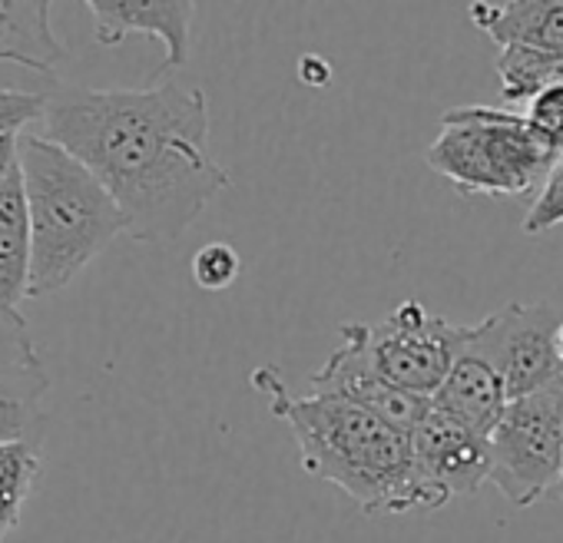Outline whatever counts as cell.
I'll return each instance as SVG.
<instances>
[{
    "label": "cell",
    "instance_id": "6da1fadb",
    "mask_svg": "<svg viewBox=\"0 0 563 543\" xmlns=\"http://www.w3.org/2000/svg\"><path fill=\"white\" fill-rule=\"evenodd\" d=\"M44 126L103 182L136 242L179 239L232 182L209 153V100L199 87H57Z\"/></svg>",
    "mask_w": 563,
    "mask_h": 543
},
{
    "label": "cell",
    "instance_id": "7a4b0ae2",
    "mask_svg": "<svg viewBox=\"0 0 563 543\" xmlns=\"http://www.w3.org/2000/svg\"><path fill=\"white\" fill-rule=\"evenodd\" d=\"M252 388L268 401V411L278 421L289 424L302 467L345 490L365 513L444 507L418 474L411 434L345 398L292 395L275 365H258L252 372Z\"/></svg>",
    "mask_w": 563,
    "mask_h": 543
},
{
    "label": "cell",
    "instance_id": "3957f363",
    "mask_svg": "<svg viewBox=\"0 0 563 543\" xmlns=\"http://www.w3.org/2000/svg\"><path fill=\"white\" fill-rule=\"evenodd\" d=\"M21 169L31 212V299L67 289L126 232L103 182L47 136H21Z\"/></svg>",
    "mask_w": 563,
    "mask_h": 543
},
{
    "label": "cell",
    "instance_id": "277c9868",
    "mask_svg": "<svg viewBox=\"0 0 563 543\" xmlns=\"http://www.w3.org/2000/svg\"><path fill=\"white\" fill-rule=\"evenodd\" d=\"M428 166L464 196H523L543 186L560 163L523 113L497 107H454L428 146Z\"/></svg>",
    "mask_w": 563,
    "mask_h": 543
},
{
    "label": "cell",
    "instance_id": "5b68a950",
    "mask_svg": "<svg viewBox=\"0 0 563 543\" xmlns=\"http://www.w3.org/2000/svg\"><path fill=\"white\" fill-rule=\"evenodd\" d=\"M490 484L517 510L543 500L563 470V381L514 398L490 431Z\"/></svg>",
    "mask_w": 563,
    "mask_h": 543
},
{
    "label": "cell",
    "instance_id": "8992f818",
    "mask_svg": "<svg viewBox=\"0 0 563 543\" xmlns=\"http://www.w3.org/2000/svg\"><path fill=\"white\" fill-rule=\"evenodd\" d=\"M362 339L372 368L388 385L431 401L464 355L471 325H454L408 299L378 325H365Z\"/></svg>",
    "mask_w": 563,
    "mask_h": 543
},
{
    "label": "cell",
    "instance_id": "52a82bcc",
    "mask_svg": "<svg viewBox=\"0 0 563 543\" xmlns=\"http://www.w3.org/2000/svg\"><path fill=\"white\" fill-rule=\"evenodd\" d=\"M560 329L563 319L547 302H510L487 315L481 325H471L467 352L484 358L500 381L507 398H523L563 381L560 365Z\"/></svg>",
    "mask_w": 563,
    "mask_h": 543
},
{
    "label": "cell",
    "instance_id": "ba28073f",
    "mask_svg": "<svg viewBox=\"0 0 563 543\" xmlns=\"http://www.w3.org/2000/svg\"><path fill=\"white\" fill-rule=\"evenodd\" d=\"M362 329H365V322H345L342 325V345L325 358V365L319 372L309 375V395L345 398V401L378 414L391 428L411 434L424 421V414L431 411V401L388 385L372 368V362L365 355Z\"/></svg>",
    "mask_w": 563,
    "mask_h": 543
},
{
    "label": "cell",
    "instance_id": "9c48e42d",
    "mask_svg": "<svg viewBox=\"0 0 563 543\" xmlns=\"http://www.w3.org/2000/svg\"><path fill=\"white\" fill-rule=\"evenodd\" d=\"M415 464L421 480L448 503L451 497H467L490 480L494 454L490 434L431 408L424 421L411 431Z\"/></svg>",
    "mask_w": 563,
    "mask_h": 543
},
{
    "label": "cell",
    "instance_id": "30bf717a",
    "mask_svg": "<svg viewBox=\"0 0 563 543\" xmlns=\"http://www.w3.org/2000/svg\"><path fill=\"white\" fill-rule=\"evenodd\" d=\"M90 18L97 44L117 47L130 34L156 37L166 47L159 74L176 70L189 57V27L196 4L189 0H90Z\"/></svg>",
    "mask_w": 563,
    "mask_h": 543
},
{
    "label": "cell",
    "instance_id": "8fae6325",
    "mask_svg": "<svg viewBox=\"0 0 563 543\" xmlns=\"http://www.w3.org/2000/svg\"><path fill=\"white\" fill-rule=\"evenodd\" d=\"M467 14L500 51L527 47L563 57V0H507V4L484 0L471 4Z\"/></svg>",
    "mask_w": 563,
    "mask_h": 543
},
{
    "label": "cell",
    "instance_id": "7c38bea8",
    "mask_svg": "<svg viewBox=\"0 0 563 543\" xmlns=\"http://www.w3.org/2000/svg\"><path fill=\"white\" fill-rule=\"evenodd\" d=\"M24 299H31V212L18 166L0 186V315H21Z\"/></svg>",
    "mask_w": 563,
    "mask_h": 543
},
{
    "label": "cell",
    "instance_id": "4fadbf2b",
    "mask_svg": "<svg viewBox=\"0 0 563 543\" xmlns=\"http://www.w3.org/2000/svg\"><path fill=\"white\" fill-rule=\"evenodd\" d=\"M507 405H510V398H507V385L500 381V375L467 348L431 398V408H438L484 434H490L497 428Z\"/></svg>",
    "mask_w": 563,
    "mask_h": 543
},
{
    "label": "cell",
    "instance_id": "5bb4252c",
    "mask_svg": "<svg viewBox=\"0 0 563 543\" xmlns=\"http://www.w3.org/2000/svg\"><path fill=\"white\" fill-rule=\"evenodd\" d=\"M51 8L41 0H0V64L54 74L67 57L51 31Z\"/></svg>",
    "mask_w": 563,
    "mask_h": 543
},
{
    "label": "cell",
    "instance_id": "9a60e30c",
    "mask_svg": "<svg viewBox=\"0 0 563 543\" xmlns=\"http://www.w3.org/2000/svg\"><path fill=\"white\" fill-rule=\"evenodd\" d=\"M47 395L44 368H0V444L41 437V401Z\"/></svg>",
    "mask_w": 563,
    "mask_h": 543
},
{
    "label": "cell",
    "instance_id": "2e32d148",
    "mask_svg": "<svg viewBox=\"0 0 563 543\" xmlns=\"http://www.w3.org/2000/svg\"><path fill=\"white\" fill-rule=\"evenodd\" d=\"M500 90L510 107L530 103L547 87H563V57L527 47H504L497 57Z\"/></svg>",
    "mask_w": 563,
    "mask_h": 543
},
{
    "label": "cell",
    "instance_id": "e0dca14e",
    "mask_svg": "<svg viewBox=\"0 0 563 543\" xmlns=\"http://www.w3.org/2000/svg\"><path fill=\"white\" fill-rule=\"evenodd\" d=\"M37 474H41L37 444L31 441L0 444V540L18 527Z\"/></svg>",
    "mask_w": 563,
    "mask_h": 543
},
{
    "label": "cell",
    "instance_id": "ac0fdd59",
    "mask_svg": "<svg viewBox=\"0 0 563 543\" xmlns=\"http://www.w3.org/2000/svg\"><path fill=\"white\" fill-rule=\"evenodd\" d=\"M242 272V255L229 242H209L192 255V279L206 292L229 289Z\"/></svg>",
    "mask_w": 563,
    "mask_h": 543
},
{
    "label": "cell",
    "instance_id": "d6986e66",
    "mask_svg": "<svg viewBox=\"0 0 563 543\" xmlns=\"http://www.w3.org/2000/svg\"><path fill=\"white\" fill-rule=\"evenodd\" d=\"M523 117L530 120L540 143L563 159V87H547L543 93H537L527 103Z\"/></svg>",
    "mask_w": 563,
    "mask_h": 543
},
{
    "label": "cell",
    "instance_id": "ffe728a7",
    "mask_svg": "<svg viewBox=\"0 0 563 543\" xmlns=\"http://www.w3.org/2000/svg\"><path fill=\"white\" fill-rule=\"evenodd\" d=\"M0 368H44L24 315H0Z\"/></svg>",
    "mask_w": 563,
    "mask_h": 543
},
{
    "label": "cell",
    "instance_id": "44dd1931",
    "mask_svg": "<svg viewBox=\"0 0 563 543\" xmlns=\"http://www.w3.org/2000/svg\"><path fill=\"white\" fill-rule=\"evenodd\" d=\"M560 222H563V159L550 169V176L543 179L533 206L527 209L523 232L527 235H540V232H550Z\"/></svg>",
    "mask_w": 563,
    "mask_h": 543
},
{
    "label": "cell",
    "instance_id": "7402d4cb",
    "mask_svg": "<svg viewBox=\"0 0 563 543\" xmlns=\"http://www.w3.org/2000/svg\"><path fill=\"white\" fill-rule=\"evenodd\" d=\"M44 113H47V97L0 87V133H21L34 120H44Z\"/></svg>",
    "mask_w": 563,
    "mask_h": 543
},
{
    "label": "cell",
    "instance_id": "603a6c76",
    "mask_svg": "<svg viewBox=\"0 0 563 543\" xmlns=\"http://www.w3.org/2000/svg\"><path fill=\"white\" fill-rule=\"evenodd\" d=\"M21 166V133H0V186Z\"/></svg>",
    "mask_w": 563,
    "mask_h": 543
},
{
    "label": "cell",
    "instance_id": "cb8c5ba5",
    "mask_svg": "<svg viewBox=\"0 0 563 543\" xmlns=\"http://www.w3.org/2000/svg\"><path fill=\"white\" fill-rule=\"evenodd\" d=\"M556 348H560V365H563V329H560V342H556Z\"/></svg>",
    "mask_w": 563,
    "mask_h": 543
},
{
    "label": "cell",
    "instance_id": "d4e9b609",
    "mask_svg": "<svg viewBox=\"0 0 563 543\" xmlns=\"http://www.w3.org/2000/svg\"><path fill=\"white\" fill-rule=\"evenodd\" d=\"M556 494L563 497V470H560V484H556Z\"/></svg>",
    "mask_w": 563,
    "mask_h": 543
}]
</instances>
